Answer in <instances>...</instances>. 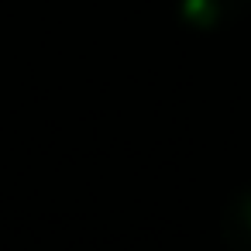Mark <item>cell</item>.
Instances as JSON below:
<instances>
[{
  "label": "cell",
  "mask_w": 251,
  "mask_h": 251,
  "mask_svg": "<svg viewBox=\"0 0 251 251\" xmlns=\"http://www.w3.org/2000/svg\"><path fill=\"white\" fill-rule=\"evenodd\" d=\"M224 237L237 251H251V189L234 196L224 210Z\"/></svg>",
  "instance_id": "6da1fadb"
}]
</instances>
